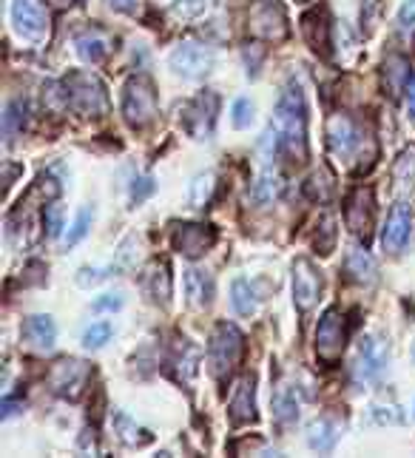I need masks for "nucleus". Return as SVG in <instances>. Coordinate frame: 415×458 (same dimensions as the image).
Returning <instances> with one entry per match:
<instances>
[{
	"mask_svg": "<svg viewBox=\"0 0 415 458\" xmlns=\"http://www.w3.org/2000/svg\"><path fill=\"white\" fill-rule=\"evenodd\" d=\"M262 151L270 160L285 154L296 162H304V157H307V105H304L302 88L296 83H290L282 91L279 103H276L273 123L262 134Z\"/></svg>",
	"mask_w": 415,
	"mask_h": 458,
	"instance_id": "nucleus-1",
	"label": "nucleus"
},
{
	"mask_svg": "<svg viewBox=\"0 0 415 458\" xmlns=\"http://www.w3.org/2000/svg\"><path fill=\"white\" fill-rule=\"evenodd\" d=\"M245 350V336L237 325L230 322H220L211 333L208 342V368L213 379H228V373L237 368Z\"/></svg>",
	"mask_w": 415,
	"mask_h": 458,
	"instance_id": "nucleus-2",
	"label": "nucleus"
},
{
	"mask_svg": "<svg viewBox=\"0 0 415 458\" xmlns=\"http://www.w3.org/2000/svg\"><path fill=\"white\" fill-rule=\"evenodd\" d=\"M69 109L77 114H103L109 109V97H105V86L97 74L91 71H71L63 80Z\"/></svg>",
	"mask_w": 415,
	"mask_h": 458,
	"instance_id": "nucleus-3",
	"label": "nucleus"
},
{
	"mask_svg": "<svg viewBox=\"0 0 415 458\" xmlns=\"http://www.w3.org/2000/svg\"><path fill=\"white\" fill-rule=\"evenodd\" d=\"M122 117L131 129H143L157 117V91L148 78H131L122 88Z\"/></svg>",
	"mask_w": 415,
	"mask_h": 458,
	"instance_id": "nucleus-4",
	"label": "nucleus"
},
{
	"mask_svg": "<svg viewBox=\"0 0 415 458\" xmlns=\"http://www.w3.org/2000/svg\"><path fill=\"white\" fill-rule=\"evenodd\" d=\"M217 114H220L217 91H199L194 100L182 103V129L194 140H211L213 129H217Z\"/></svg>",
	"mask_w": 415,
	"mask_h": 458,
	"instance_id": "nucleus-5",
	"label": "nucleus"
},
{
	"mask_svg": "<svg viewBox=\"0 0 415 458\" xmlns=\"http://www.w3.org/2000/svg\"><path fill=\"white\" fill-rule=\"evenodd\" d=\"M390 362V345L378 333H367L356 347V359H353V381L359 385H370L376 381Z\"/></svg>",
	"mask_w": 415,
	"mask_h": 458,
	"instance_id": "nucleus-6",
	"label": "nucleus"
},
{
	"mask_svg": "<svg viewBox=\"0 0 415 458\" xmlns=\"http://www.w3.org/2000/svg\"><path fill=\"white\" fill-rule=\"evenodd\" d=\"M325 134H328V148H330V154L336 160L353 162L356 157H361L367 137L361 134V129L353 123L347 114H342V112L339 114H330Z\"/></svg>",
	"mask_w": 415,
	"mask_h": 458,
	"instance_id": "nucleus-7",
	"label": "nucleus"
},
{
	"mask_svg": "<svg viewBox=\"0 0 415 458\" xmlns=\"http://www.w3.org/2000/svg\"><path fill=\"white\" fill-rule=\"evenodd\" d=\"M248 32L259 40H285L287 37V14L279 0H251L248 9Z\"/></svg>",
	"mask_w": 415,
	"mask_h": 458,
	"instance_id": "nucleus-8",
	"label": "nucleus"
},
{
	"mask_svg": "<svg viewBox=\"0 0 415 458\" xmlns=\"http://www.w3.org/2000/svg\"><path fill=\"white\" fill-rule=\"evenodd\" d=\"M347 345V322L344 313L339 308H330L321 316V322L316 328V354L325 364H336L344 354Z\"/></svg>",
	"mask_w": 415,
	"mask_h": 458,
	"instance_id": "nucleus-9",
	"label": "nucleus"
},
{
	"mask_svg": "<svg viewBox=\"0 0 415 458\" xmlns=\"http://www.w3.org/2000/svg\"><path fill=\"white\" fill-rule=\"evenodd\" d=\"M12 26L23 40L40 43L49 37V14L40 0H12Z\"/></svg>",
	"mask_w": 415,
	"mask_h": 458,
	"instance_id": "nucleus-10",
	"label": "nucleus"
},
{
	"mask_svg": "<svg viewBox=\"0 0 415 458\" xmlns=\"http://www.w3.org/2000/svg\"><path fill=\"white\" fill-rule=\"evenodd\" d=\"M91 379V368L80 359H63L57 362L52 373H49V385L57 396H63L69 402H77L83 396L86 385Z\"/></svg>",
	"mask_w": 415,
	"mask_h": 458,
	"instance_id": "nucleus-11",
	"label": "nucleus"
},
{
	"mask_svg": "<svg viewBox=\"0 0 415 458\" xmlns=\"http://www.w3.org/2000/svg\"><path fill=\"white\" fill-rule=\"evenodd\" d=\"M168 63H171V69L179 74V78L199 80L213 69L217 54H213V49H208V46H203V43H182L179 49L171 52V60H168Z\"/></svg>",
	"mask_w": 415,
	"mask_h": 458,
	"instance_id": "nucleus-12",
	"label": "nucleus"
},
{
	"mask_svg": "<svg viewBox=\"0 0 415 458\" xmlns=\"http://www.w3.org/2000/svg\"><path fill=\"white\" fill-rule=\"evenodd\" d=\"M344 220L347 228L359 239H370L373 234V222H376V200H373V188H353V194L347 196V205H344Z\"/></svg>",
	"mask_w": 415,
	"mask_h": 458,
	"instance_id": "nucleus-13",
	"label": "nucleus"
},
{
	"mask_svg": "<svg viewBox=\"0 0 415 458\" xmlns=\"http://www.w3.org/2000/svg\"><path fill=\"white\" fill-rule=\"evenodd\" d=\"M321 291V277L307 256H299L294 262V302L302 313H307L316 304Z\"/></svg>",
	"mask_w": 415,
	"mask_h": 458,
	"instance_id": "nucleus-14",
	"label": "nucleus"
},
{
	"mask_svg": "<svg viewBox=\"0 0 415 458\" xmlns=\"http://www.w3.org/2000/svg\"><path fill=\"white\" fill-rule=\"evenodd\" d=\"M217 242V231H213L211 225H199V222H186L179 225L174 231V248L188 256V259H196L211 251V246Z\"/></svg>",
	"mask_w": 415,
	"mask_h": 458,
	"instance_id": "nucleus-15",
	"label": "nucleus"
},
{
	"mask_svg": "<svg viewBox=\"0 0 415 458\" xmlns=\"http://www.w3.org/2000/svg\"><path fill=\"white\" fill-rule=\"evenodd\" d=\"M410 234H412V211L407 203H398L387 222H384V231H381V246L387 254H402L404 246L410 242Z\"/></svg>",
	"mask_w": 415,
	"mask_h": 458,
	"instance_id": "nucleus-16",
	"label": "nucleus"
},
{
	"mask_svg": "<svg viewBox=\"0 0 415 458\" xmlns=\"http://www.w3.org/2000/svg\"><path fill=\"white\" fill-rule=\"evenodd\" d=\"M228 410H230V421H234V427L251 424L256 419V376L253 373H245L234 385Z\"/></svg>",
	"mask_w": 415,
	"mask_h": 458,
	"instance_id": "nucleus-17",
	"label": "nucleus"
},
{
	"mask_svg": "<svg viewBox=\"0 0 415 458\" xmlns=\"http://www.w3.org/2000/svg\"><path fill=\"white\" fill-rule=\"evenodd\" d=\"M302 404H304V393L299 385L294 381H282L279 387H276V396H273V416L282 427L299 421V413H302Z\"/></svg>",
	"mask_w": 415,
	"mask_h": 458,
	"instance_id": "nucleus-18",
	"label": "nucleus"
},
{
	"mask_svg": "<svg viewBox=\"0 0 415 458\" xmlns=\"http://www.w3.org/2000/svg\"><path fill=\"white\" fill-rule=\"evenodd\" d=\"M344 273H347V279H353L356 285H373L378 277L376 259L367 254V248L353 246L347 251V259H344Z\"/></svg>",
	"mask_w": 415,
	"mask_h": 458,
	"instance_id": "nucleus-19",
	"label": "nucleus"
},
{
	"mask_svg": "<svg viewBox=\"0 0 415 458\" xmlns=\"http://www.w3.org/2000/svg\"><path fill=\"white\" fill-rule=\"evenodd\" d=\"M171 364H174V371H177V379L186 387H191L196 373H199V347L194 342H188V339H177Z\"/></svg>",
	"mask_w": 415,
	"mask_h": 458,
	"instance_id": "nucleus-20",
	"label": "nucleus"
},
{
	"mask_svg": "<svg viewBox=\"0 0 415 458\" xmlns=\"http://www.w3.org/2000/svg\"><path fill=\"white\" fill-rule=\"evenodd\" d=\"M74 46H77V54H80L86 63H100V60H105L112 52V37L105 35L103 29H86L83 35H77Z\"/></svg>",
	"mask_w": 415,
	"mask_h": 458,
	"instance_id": "nucleus-21",
	"label": "nucleus"
},
{
	"mask_svg": "<svg viewBox=\"0 0 415 458\" xmlns=\"http://www.w3.org/2000/svg\"><path fill=\"white\" fill-rule=\"evenodd\" d=\"M143 291L151 296V302L162 304V308H168V304H171V273H168V265L165 262H154L145 271Z\"/></svg>",
	"mask_w": 415,
	"mask_h": 458,
	"instance_id": "nucleus-22",
	"label": "nucleus"
},
{
	"mask_svg": "<svg viewBox=\"0 0 415 458\" xmlns=\"http://www.w3.org/2000/svg\"><path fill=\"white\" fill-rule=\"evenodd\" d=\"M112 424H114L117 438L126 447H145V445H151V441H154V436L145 430V427H140L129 413H122V410H114V413H112Z\"/></svg>",
	"mask_w": 415,
	"mask_h": 458,
	"instance_id": "nucleus-23",
	"label": "nucleus"
},
{
	"mask_svg": "<svg viewBox=\"0 0 415 458\" xmlns=\"http://www.w3.org/2000/svg\"><path fill=\"white\" fill-rule=\"evenodd\" d=\"M23 336L35 350H52L57 342V328L52 316H29L23 325Z\"/></svg>",
	"mask_w": 415,
	"mask_h": 458,
	"instance_id": "nucleus-24",
	"label": "nucleus"
},
{
	"mask_svg": "<svg viewBox=\"0 0 415 458\" xmlns=\"http://www.w3.org/2000/svg\"><path fill=\"white\" fill-rule=\"evenodd\" d=\"M186 296L194 308H208L213 299V277L208 271H199V268L186 271Z\"/></svg>",
	"mask_w": 415,
	"mask_h": 458,
	"instance_id": "nucleus-25",
	"label": "nucleus"
},
{
	"mask_svg": "<svg viewBox=\"0 0 415 458\" xmlns=\"http://www.w3.org/2000/svg\"><path fill=\"white\" fill-rule=\"evenodd\" d=\"M302 29H304V37H307V43H311L313 52H321V54L330 52V23L325 21V14L321 12L304 14Z\"/></svg>",
	"mask_w": 415,
	"mask_h": 458,
	"instance_id": "nucleus-26",
	"label": "nucleus"
},
{
	"mask_svg": "<svg viewBox=\"0 0 415 458\" xmlns=\"http://www.w3.org/2000/svg\"><path fill=\"white\" fill-rule=\"evenodd\" d=\"M336 441H339V424H333L330 419H319L307 427V445H311V450L330 453Z\"/></svg>",
	"mask_w": 415,
	"mask_h": 458,
	"instance_id": "nucleus-27",
	"label": "nucleus"
},
{
	"mask_svg": "<svg viewBox=\"0 0 415 458\" xmlns=\"http://www.w3.org/2000/svg\"><path fill=\"white\" fill-rule=\"evenodd\" d=\"M230 294H234V296H230V302H234V311L239 316L256 313L259 302H262V296H259V291H256V285L248 282V279H237L234 287H230Z\"/></svg>",
	"mask_w": 415,
	"mask_h": 458,
	"instance_id": "nucleus-28",
	"label": "nucleus"
},
{
	"mask_svg": "<svg viewBox=\"0 0 415 458\" xmlns=\"http://www.w3.org/2000/svg\"><path fill=\"white\" fill-rule=\"evenodd\" d=\"M279 194H282V177H279V174H273V171H268V174H262V177H259V179L253 182L251 200H253L259 208H265V205H270Z\"/></svg>",
	"mask_w": 415,
	"mask_h": 458,
	"instance_id": "nucleus-29",
	"label": "nucleus"
},
{
	"mask_svg": "<svg viewBox=\"0 0 415 458\" xmlns=\"http://www.w3.org/2000/svg\"><path fill=\"white\" fill-rule=\"evenodd\" d=\"M26 120H29V109L23 100H9L6 103V112H4V137L6 143H12L26 129Z\"/></svg>",
	"mask_w": 415,
	"mask_h": 458,
	"instance_id": "nucleus-30",
	"label": "nucleus"
},
{
	"mask_svg": "<svg viewBox=\"0 0 415 458\" xmlns=\"http://www.w3.org/2000/svg\"><path fill=\"white\" fill-rule=\"evenodd\" d=\"M393 182H395L398 191L412 188V182H415V146L404 148L402 154H398V160L393 165Z\"/></svg>",
	"mask_w": 415,
	"mask_h": 458,
	"instance_id": "nucleus-31",
	"label": "nucleus"
},
{
	"mask_svg": "<svg viewBox=\"0 0 415 458\" xmlns=\"http://www.w3.org/2000/svg\"><path fill=\"white\" fill-rule=\"evenodd\" d=\"M213 188H217V177H213V171H205V174L194 177L191 188H188V203H191V208H203L211 200Z\"/></svg>",
	"mask_w": 415,
	"mask_h": 458,
	"instance_id": "nucleus-32",
	"label": "nucleus"
},
{
	"mask_svg": "<svg viewBox=\"0 0 415 458\" xmlns=\"http://www.w3.org/2000/svg\"><path fill=\"white\" fill-rule=\"evenodd\" d=\"M410 66H407V60L404 57H390L387 63H384V80H387V86L393 88V91H398V88H404V83H407V78H410Z\"/></svg>",
	"mask_w": 415,
	"mask_h": 458,
	"instance_id": "nucleus-33",
	"label": "nucleus"
},
{
	"mask_svg": "<svg viewBox=\"0 0 415 458\" xmlns=\"http://www.w3.org/2000/svg\"><path fill=\"white\" fill-rule=\"evenodd\" d=\"M91 222H95V208L91 205H86L80 213H77V220H74V225L69 228V234H66V248H71V246H77L88 231H91Z\"/></svg>",
	"mask_w": 415,
	"mask_h": 458,
	"instance_id": "nucleus-34",
	"label": "nucleus"
},
{
	"mask_svg": "<svg viewBox=\"0 0 415 458\" xmlns=\"http://www.w3.org/2000/svg\"><path fill=\"white\" fill-rule=\"evenodd\" d=\"M333 246H336V217H333V213H321L319 231H316V248L321 254H330Z\"/></svg>",
	"mask_w": 415,
	"mask_h": 458,
	"instance_id": "nucleus-35",
	"label": "nucleus"
},
{
	"mask_svg": "<svg viewBox=\"0 0 415 458\" xmlns=\"http://www.w3.org/2000/svg\"><path fill=\"white\" fill-rule=\"evenodd\" d=\"M112 333H114V328H112L109 322H95V325H88V328H86V333H83V345H86L88 350H100L105 342L112 339Z\"/></svg>",
	"mask_w": 415,
	"mask_h": 458,
	"instance_id": "nucleus-36",
	"label": "nucleus"
},
{
	"mask_svg": "<svg viewBox=\"0 0 415 458\" xmlns=\"http://www.w3.org/2000/svg\"><path fill=\"white\" fill-rule=\"evenodd\" d=\"M304 191H307V196H311V200L328 203V200H330V194H333V182H330L328 174H313L311 182L304 186Z\"/></svg>",
	"mask_w": 415,
	"mask_h": 458,
	"instance_id": "nucleus-37",
	"label": "nucleus"
},
{
	"mask_svg": "<svg viewBox=\"0 0 415 458\" xmlns=\"http://www.w3.org/2000/svg\"><path fill=\"white\" fill-rule=\"evenodd\" d=\"M43 225H46V237H60V228H63V208L57 203L43 208Z\"/></svg>",
	"mask_w": 415,
	"mask_h": 458,
	"instance_id": "nucleus-38",
	"label": "nucleus"
},
{
	"mask_svg": "<svg viewBox=\"0 0 415 458\" xmlns=\"http://www.w3.org/2000/svg\"><path fill=\"white\" fill-rule=\"evenodd\" d=\"M205 9H208V0H177L171 6V14H177L182 21H191V18H199Z\"/></svg>",
	"mask_w": 415,
	"mask_h": 458,
	"instance_id": "nucleus-39",
	"label": "nucleus"
},
{
	"mask_svg": "<svg viewBox=\"0 0 415 458\" xmlns=\"http://www.w3.org/2000/svg\"><path fill=\"white\" fill-rule=\"evenodd\" d=\"M370 421H373V424H402V421H404V413H402V410H398L395 404H390V407L376 404V407L370 410Z\"/></svg>",
	"mask_w": 415,
	"mask_h": 458,
	"instance_id": "nucleus-40",
	"label": "nucleus"
},
{
	"mask_svg": "<svg viewBox=\"0 0 415 458\" xmlns=\"http://www.w3.org/2000/svg\"><path fill=\"white\" fill-rule=\"evenodd\" d=\"M230 114H234L230 120H234V126H237V129H248V126H251V120H253V103L242 97V100L234 103V109H230Z\"/></svg>",
	"mask_w": 415,
	"mask_h": 458,
	"instance_id": "nucleus-41",
	"label": "nucleus"
},
{
	"mask_svg": "<svg viewBox=\"0 0 415 458\" xmlns=\"http://www.w3.org/2000/svg\"><path fill=\"white\" fill-rule=\"evenodd\" d=\"M151 191H154V179H151V177H140V179H134V186H131V196H134V203H143Z\"/></svg>",
	"mask_w": 415,
	"mask_h": 458,
	"instance_id": "nucleus-42",
	"label": "nucleus"
},
{
	"mask_svg": "<svg viewBox=\"0 0 415 458\" xmlns=\"http://www.w3.org/2000/svg\"><path fill=\"white\" fill-rule=\"evenodd\" d=\"M122 308V296L120 294H105L100 299H95V311L105 313V311H120Z\"/></svg>",
	"mask_w": 415,
	"mask_h": 458,
	"instance_id": "nucleus-43",
	"label": "nucleus"
},
{
	"mask_svg": "<svg viewBox=\"0 0 415 458\" xmlns=\"http://www.w3.org/2000/svg\"><path fill=\"white\" fill-rule=\"evenodd\" d=\"M109 273L105 271H91V268H83L80 273H77V285H83V287H91V285H97V282H103Z\"/></svg>",
	"mask_w": 415,
	"mask_h": 458,
	"instance_id": "nucleus-44",
	"label": "nucleus"
},
{
	"mask_svg": "<svg viewBox=\"0 0 415 458\" xmlns=\"http://www.w3.org/2000/svg\"><path fill=\"white\" fill-rule=\"evenodd\" d=\"M402 91H404V109H407V117L415 120V74H410Z\"/></svg>",
	"mask_w": 415,
	"mask_h": 458,
	"instance_id": "nucleus-45",
	"label": "nucleus"
},
{
	"mask_svg": "<svg viewBox=\"0 0 415 458\" xmlns=\"http://www.w3.org/2000/svg\"><path fill=\"white\" fill-rule=\"evenodd\" d=\"M114 12H122V14H137L140 12V0H105Z\"/></svg>",
	"mask_w": 415,
	"mask_h": 458,
	"instance_id": "nucleus-46",
	"label": "nucleus"
},
{
	"mask_svg": "<svg viewBox=\"0 0 415 458\" xmlns=\"http://www.w3.org/2000/svg\"><path fill=\"white\" fill-rule=\"evenodd\" d=\"M402 23H404V26L415 23V0H410V4L402 9Z\"/></svg>",
	"mask_w": 415,
	"mask_h": 458,
	"instance_id": "nucleus-47",
	"label": "nucleus"
},
{
	"mask_svg": "<svg viewBox=\"0 0 415 458\" xmlns=\"http://www.w3.org/2000/svg\"><path fill=\"white\" fill-rule=\"evenodd\" d=\"M14 413H18V404H14L12 399H6V402H4V413H0V416L9 419V416H14Z\"/></svg>",
	"mask_w": 415,
	"mask_h": 458,
	"instance_id": "nucleus-48",
	"label": "nucleus"
},
{
	"mask_svg": "<svg viewBox=\"0 0 415 458\" xmlns=\"http://www.w3.org/2000/svg\"><path fill=\"white\" fill-rule=\"evenodd\" d=\"M412 359H415V347H412Z\"/></svg>",
	"mask_w": 415,
	"mask_h": 458,
	"instance_id": "nucleus-49",
	"label": "nucleus"
}]
</instances>
